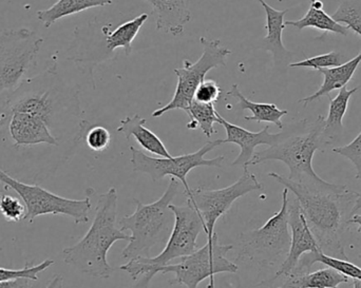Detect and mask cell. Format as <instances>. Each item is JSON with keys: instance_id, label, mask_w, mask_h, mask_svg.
I'll list each match as a JSON object with an SVG mask.
<instances>
[{"instance_id": "6da1fadb", "label": "cell", "mask_w": 361, "mask_h": 288, "mask_svg": "<svg viewBox=\"0 0 361 288\" xmlns=\"http://www.w3.org/2000/svg\"><path fill=\"white\" fill-rule=\"evenodd\" d=\"M269 177L293 192L311 228L320 251L324 255L349 260L343 247V237L353 217L357 192L345 188L341 192H319L290 181L284 175L269 173Z\"/></svg>"}, {"instance_id": "7a4b0ae2", "label": "cell", "mask_w": 361, "mask_h": 288, "mask_svg": "<svg viewBox=\"0 0 361 288\" xmlns=\"http://www.w3.org/2000/svg\"><path fill=\"white\" fill-rule=\"evenodd\" d=\"M324 118L318 115L312 125L307 120L290 126L283 139L263 151L255 152L248 166L267 161H280L290 169V181L319 192H341L345 185L329 183L318 177L313 168V158L317 150L326 146L324 139Z\"/></svg>"}, {"instance_id": "3957f363", "label": "cell", "mask_w": 361, "mask_h": 288, "mask_svg": "<svg viewBox=\"0 0 361 288\" xmlns=\"http://www.w3.org/2000/svg\"><path fill=\"white\" fill-rule=\"evenodd\" d=\"M118 201L114 187L99 196L94 219L87 234L61 253L66 264L93 278L109 279L114 275V268L108 263V251L118 241L130 240V234L121 230L116 222Z\"/></svg>"}, {"instance_id": "277c9868", "label": "cell", "mask_w": 361, "mask_h": 288, "mask_svg": "<svg viewBox=\"0 0 361 288\" xmlns=\"http://www.w3.org/2000/svg\"><path fill=\"white\" fill-rule=\"evenodd\" d=\"M180 189V182L171 177L166 192L156 202L152 204L143 203L135 199V213L125 215L118 222L121 230L131 232L128 245L123 251L125 259L135 258H152V251L157 246L169 241L175 226V215L169 205L177 196Z\"/></svg>"}, {"instance_id": "5b68a950", "label": "cell", "mask_w": 361, "mask_h": 288, "mask_svg": "<svg viewBox=\"0 0 361 288\" xmlns=\"http://www.w3.org/2000/svg\"><path fill=\"white\" fill-rule=\"evenodd\" d=\"M175 215V226L160 255L154 258L140 257L129 260L120 268L135 281L131 288H149L159 268L169 265L173 260L190 255L197 249V237L204 230L203 220L189 204L169 205Z\"/></svg>"}, {"instance_id": "8992f818", "label": "cell", "mask_w": 361, "mask_h": 288, "mask_svg": "<svg viewBox=\"0 0 361 288\" xmlns=\"http://www.w3.org/2000/svg\"><path fill=\"white\" fill-rule=\"evenodd\" d=\"M288 192V188H284L281 208L262 227L240 236L239 261L273 266L286 260L290 246Z\"/></svg>"}, {"instance_id": "52a82bcc", "label": "cell", "mask_w": 361, "mask_h": 288, "mask_svg": "<svg viewBox=\"0 0 361 288\" xmlns=\"http://www.w3.org/2000/svg\"><path fill=\"white\" fill-rule=\"evenodd\" d=\"M0 184L14 190L25 204L27 213L25 221L33 223L40 215H65L71 218L76 224L89 222L91 211L92 188L87 189L88 196L82 200H72L57 196L35 184H25L14 179L0 168Z\"/></svg>"}, {"instance_id": "ba28073f", "label": "cell", "mask_w": 361, "mask_h": 288, "mask_svg": "<svg viewBox=\"0 0 361 288\" xmlns=\"http://www.w3.org/2000/svg\"><path fill=\"white\" fill-rule=\"evenodd\" d=\"M233 245L221 244L218 234L214 232L212 243L206 242L202 249L190 255L180 258L177 264H169L159 268L158 274H175L171 285H184L186 288H197L200 283L209 278L208 288H214V275L235 274L238 265L227 259V253L233 251Z\"/></svg>"}, {"instance_id": "9c48e42d", "label": "cell", "mask_w": 361, "mask_h": 288, "mask_svg": "<svg viewBox=\"0 0 361 288\" xmlns=\"http://www.w3.org/2000/svg\"><path fill=\"white\" fill-rule=\"evenodd\" d=\"M44 39L35 31L21 27L0 34V95L16 90L36 65Z\"/></svg>"}, {"instance_id": "30bf717a", "label": "cell", "mask_w": 361, "mask_h": 288, "mask_svg": "<svg viewBox=\"0 0 361 288\" xmlns=\"http://www.w3.org/2000/svg\"><path fill=\"white\" fill-rule=\"evenodd\" d=\"M200 42L203 46L201 57L195 63L185 59L183 67L175 69V73L178 76L175 94L166 106L152 113L154 118H161L163 114L173 110H183L187 113L195 96V90L205 80L206 74L212 69L226 65V61L231 54V51L223 46L220 40L202 36Z\"/></svg>"}, {"instance_id": "8fae6325", "label": "cell", "mask_w": 361, "mask_h": 288, "mask_svg": "<svg viewBox=\"0 0 361 288\" xmlns=\"http://www.w3.org/2000/svg\"><path fill=\"white\" fill-rule=\"evenodd\" d=\"M223 145V139L207 142L203 147L193 154H184L171 158H152L141 150L130 146L133 169L135 173H145L152 177V181L158 182L165 177L177 179L184 186V192L190 189L186 181L187 175L197 167H216L221 168L224 162V156L214 158H205V156L219 146Z\"/></svg>"}, {"instance_id": "7c38bea8", "label": "cell", "mask_w": 361, "mask_h": 288, "mask_svg": "<svg viewBox=\"0 0 361 288\" xmlns=\"http://www.w3.org/2000/svg\"><path fill=\"white\" fill-rule=\"evenodd\" d=\"M262 189V184L258 181L256 175L250 173L248 168H244L242 177L228 187L214 190L201 187L193 189L190 188L184 194L187 198V204L192 206L201 215L207 243H212L216 221L231 209L233 203L250 192Z\"/></svg>"}, {"instance_id": "4fadbf2b", "label": "cell", "mask_w": 361, "mask_h": 288, "mask_svg": "<svg viewBox=\"0 0 361 288\" xmlns=\"http://www.w3.org/2000/svg\"><path fill=\"white\" fill-rule=\"evenodd\" d=\"M288 225L290 230V251L286 260L280 265L275 279L279 277H288L294 270L302 256L309 253H318L319 245L307 225V220L301 211L300 204L297 199L288 200Z\"/></svg>"}, {"instance_id": "5bb4252c", "label": "cell", "mask_w": 361, "mask_h": 288, "mask_svg": "<svg viewBox=\"0 0 361 288\" xmlns=\"http://www.w3.org/2000/svg\"><path fill=\"white\" fill-rule=\"evenodd\" d=\"M8 123V135L14 147H32L47 144L59 146V139L42 118L23 112H10L0 116V128Z\"/></svg>"}, {"instance_id": "9a60e30c", "label": "cell", "mask_w": 361, "mask_h": 288, "mask_svg": "<svg viewBox=\"0 0 361 288\" xmlns=\"http://www.w3.org/2000/svg\"><path fill=\"white\" fill-rule=\"evenodd\" d=\"M218 124L222 125L226 131V139H223V144L231 143L240 147V154L235 161L233 166H243L248 168V164L255 154V149L258 146L267 145L269 147L283 139L286 131L281 133H269V126H265L259 132H252L237 125L227 122L221 114L218 115Z\"/></svg>"}, {"instance_id": "2e32d148", "label": "cell", "mask_w": 361, "mask_h": 288, "mask_svg": "<svg viewBox=\"0 0 361 288\" xmlns=\"http://www.w3.org/2000/svg\"><path fill=\"white\" fill-rule=\"evenodd\" d=\"M258 1L264 8L265 15H267L265 29H267V34L263 38L262 48L273 54L275 65L277 67L288 65V61L294 56V53L290 52L284 46L283 42H282V33L286 27L284 17L290 10L288 8L282 11L276 10L267 2H265V0H258Z\"/></svg>"}, {"instance_id": "e0dca14e", "label": "cell", "mask_w": 361, "mask_h": 288, "mask_svg": "<svg viewBox=\"0 0 361 288\" xmlns=\"http://www.w3.org/2000/svg\"><path fill=\"white\" fill-rule=\"evenodd\" d=\"M152 6L158 31L180 35L191 19L190 0H146Z\"/></svg>"}, {"instance_id": "ac0fdd59", "label": "cell", "mask_w": 361, "mask_h": 288, "mask_svg": "<svg viewBox=\"0 0 361 288\" xmlns=\"http://www.w3.org/2000/svg\"><path fill=\"white\" fill-rule=\"evenodd\" d=\"M147 120L142 118L139 114L126 116L120 123L118 128V133L125 135L127 141H130L131 137H135L137 143L146 151L160 156V158H171V154L167 150L160 137L152 132L149 129L146 128L145 124Z\"/></svg>"}, {"instance_id": "d6986e66", "label": "cell", "mask_w": 361, "mask_h": 288, "mask_svg": "<svg viewBox=\"0 0 361 288\" xmlns=\"http://www.w3.org/2000/svg\"><path fill=\"white\" fill-rule=\"evenodd\" d=\"M360 63L361 51L357 56L354 57L351 61H345V63L338 65V67L319 70L320 73L324 74V80L322 86L314 94L299 99V103H303L305 106H307V104L317 101L324 95L328 96L332 91L341 90V89L345 88V87H347L348 82L353 77L356 70L360 67Z\"/></svg>"}, {"instance_id": "ffe728a7", "label": "cell", "mask_w": 361, "mask_h": 288, "mask_svg": "<svg viewBox=\"0 0 361 288\" xmlns=\"http://www.w3.org/2000/svg\"><path fill=\"white\" fill-rule=\"evenodd\" d=\"M360 87L354 89H348L347 87L341 89L338 94L333 99L329 96V114L328 118H324V139L326 145L335 143L345 131L343 127V118L347 113L349 107L350 99L357 92Z\"/></svg>"}, {"instance_id": "44dd1931", "label": "cell", "mask_w": 361, "mask_h": 288, "mask_svg": "<svg viewBox=\"0 0 361 288\" xmlns=\"http://www.w3.org/2000/svg\"><path fill=\"white\" fill-rule=\"evenodd\" d=\"M229 96L235 97L237 99L238 108L242 111L248 110L252 112V116H245V120L257 123H271L276 125L279 129H283V124L281 120L284 115L288 113V110H281L275 104L255 103L247 97L244 96L243 93L240 91L239 86L233 84L231 90L227 92Z\"/></svg>"}, {"instance_id": "7402d4cb", "label": "cell", "mask_w": 361, "mask_h": 288, "mask_svg": "<svg viewBox=\"0 0 361 288\" xmlns=\"http://www.w3.org/2000/svg\"><path fill=\"white\" fill-rule=\"evenodd\" d=\"M311 6L307 14L299 20H286V25L296 27L297 30L305 27H315L324 33L339 34L347 36L350 29L347 25H341L333 19L332 15H329L324 10V2L322 0H310Z\"/></svg>"}, {"instance_id": "603a6c76", "label": "cell", "mask_w": 361, "mask_h": 288, "mask_svg": "<svg viewBox=\"0 0 361 288\" xmlns=\"http://www.w3.org/2000/svg\"><path fill=\"white\" fill-rule=\"evenodd\" d=\"M114 0H57L52 6L36 12L38 20L49 29L53 23L63 17L78 14L89 8L112 4Z\"/></svg>"}, {"instance_id": "cb8c5ba5", "label": "cell", "mask_w": 361, "mask_h": 288, "mask_svg": "<svg viewBox=\"0 0 361 288\" xmlns=\"http://www.w3.org/2000/svg\"><path fill=\"white\" fill-rule=\"evenodd\" d=\"M286 278L283 288H339L343 283L350 282V278L331 268Z\"/></svg>"}, {"instance_id": "d4e9b609", "label": "cell", "mask_w": 361, "mask_h": 288, "mask_svg": "<svg viewBox=\"0 0 361 288\" xmlns=\"http://www.w3.org/2000/svg\"><path fill=\"white\" fill-rule=\"evenodd\" d=\"M318 262L328 266V268L337 270L341 274L345 275L348 278L361 281V268L360 266L351 263L349 260L338 259V258L324 255L322 251L305 253L299 260L296 268H294V270L290 275L307 274L311 270L312 266L315 263H318Z\"/></svg>"}, {"instance_id": "484cf974", "label": "cell", "mask_w": 361, "mask_h": 288, "mask_svg": "<svg viewBox=\"0 0 361 288\" xmlns=\"http://www.w3.org/2000/svg\"><path fill=\"white\" fill-rule=\"evenodd\" d=\"M148 18H149V15L143 13V14L133 18V20L127 21V23L118 25L114 31L110 32V33L103 29L108 51L114 52L116 49L122 48L126 56H129L133 53V40L137 37L140 30Z\"/></svg>"}, {"instance_id": "4316f807", "label": "cell", "mask_w": 361, "mask_h": 288, "mask_svg": "<svg viewBox=\"0 0 361 288\" xmlns=\"http://www.w3.org/2000/svg\"><path fill=\"white\" fill-rule=\"evenodd\" d=\"M187 114L190 118L187 128L191 130L200 128L207 137H212L216 133L214 124L218 123L219 112L214 108V104L199 103L192 99Z\"/></svg>"}, {"instance_id": "83f0119b", "label": "cell", "mask_w": 361, "mask_h": 288, "mask_svg": "<svg viewBox=\"0 0 361 288\" xmlns=\"http://www.w3.org/2000/svg\"><path fill=\"white\" fill-rule=\"evenodd\" d=\"M333 19L361 36V0H341Z\"/></svg>"}, {"instance_id": "f1b7e54d", "label": "cell", "mask_w": 361, "mask_h": 288, "mask_svg": "<svg viewBox=\"0 0 361 288\" xmlns=\"http://www.w3.org/2000/svg\"><path fill=\"white\" fill-rule=\"evenodd\" d=\"M54 264L51 259L44 260L37 265L25 264V268L20 270H10V268H0V281L16 280V279L25 278L27 280L38 281V274L48 270Z\"/></svg>"}, {"instance_id": "f546056e", "label": "cell", "mask_w": 361, "mask_h": 288, "mask_svg": "<svg viewBox=\"0 0 361 288\" xmlns=\"http://www.w3.org/2000/svg\"><path fill=\"white\" fill-rule=\"evenodd\" d=\"M345 57L343 54L332 51L326 54L318 55V56L311 57V58L303 59L298 63H288L290 68H310V69L319 70L328 69V68L338 67V65L345 63Z\"/></svg>"}, {"instance_id": "4dcf8cb0", "label": "cell", "mask_w": 361, "mask_h": 288, "mask_svg": "<svg viewBox=\"0 0 361 288\" xmlns=\"http://www.w3.org/2000/svg\"><path fill=\"white\" fill-rule=\"evenodd\" d=\"M0 213L6 221L11 223H18V222L25 221L27 209L19 199L4 194L0 196Z\"/></svg>"}, {"instance_id": "1f68e13d", "label": "cell", "mask_w": 361, "mask_h": 288, "mask_svg": "<svg viewBox=\"0 0 361 288\" xmlns=\"http://www.w3.org/2000/svg\"><path fill=\"white\" fill-rule=\"evenodd\" d=\"M111 134L103 126L91 127L86 133V144L89 149L95 152L105 151L109 147Z\"/></svg>"}, {"instance_id": "d6a6232c", "label": "cell", "mask_w": 361, "mask_h": 288, "mask_svg": "<svg viewBox=\"0 0 361 288\" xmlns=\"http://www.w3.org/2000/svg\"><path fill=\"white\" fill-rule=\"evenodd\" d=\"M333 152L345 156L348 160L351 161L352 164L356 168V179L361 183V131L360 134L348 145L343 147H336L333 149Z\"/></svg>"}, {"instance_id": "836d02e7", "label": "cell", "mask_w": 361, "mask_h": 288, "mask_svg": "<svg viewBox=\"0 0 361 288\" xmlns=\"http://www.w3.org/2000/svg\"><path fill=\"white\" fill-rule=\"evenodd\" d=\"M222 94V89L219 86L216 80H204L195 90L193 99L203 104H214L218 103Z\"/></svg>"}, {"instance_id": "e575fe53", "label": "cell", "mask_w": 361, "mask_h": 288, "mask_svg": "<svg viewBox=\"0 0 361 288\" xmlns=\"http://www.w3.org/2000/svg\"><path fill=\"white\" fill-rule=\"evenodd\" d=\"M27 279L20 278L16 280L0 281V288H32Z\"/></svg>"}, {"instance_id": "d590c367", "label": "cell", "mask_w": 361, "mask_h": 288, "mask_svg": "<svg viewBox=\"0 0 361 288\" xmlns=\"http://www.w3.org/2000/svg\"><path fill=\"white\" fill-rule=\"evenodd\" d=\"M61 283H63V277H61V275H57V276H55L54 278L50 281L47 288H57Z\"/></svg>"}, {"instance_id": "8d00e7d4", "label": "cell", "mask_w": 361, "mask_h": 288, "mask_svg": "<svg viewBox=\"0 0 361 288\" xmlns=\"http://www.w3.org/2000/svg\"><path fill=\"white\" fill-rule=\"evenodd\" d=\"M351 224L358 225L357 232L361 234V215H354L349 221V225Z\"/></svg>"}, {"instance_id": "74e56055", "label": "cell", "mask_w": 361, "mask_h": 288, "mask_svg": "<svg viewBox=\"0 0 361 288\" xmlns=\"http://www.w3.org/2000/svg\"><path fill=\"white\" fill-rule=\"evenodd\" d=\"M358 211H361V194H358L357 200H356L355 206L353 208V215Z\"/></svg>"}, {"instance_id": "f35d334b", "label": "cell", "mask_w": 361, "mask_h": 288, "mask_svg": "<svg viewBox=\"0 0 361 288\" xmlns=\"http://www.w3.org/2000/svg\"><path fill=\"white\" fill-rule=\"evenodd\" d=\"M6 188L8 187H6V186L2 185V184H0V196H1L2 194H4V192H6Z\"/></svg>"}, {"instance_id": "ab89813d", "label": "cell", "mask_w": 361, "mask_h": 288, "mask_svg": "<svg viewBox=\"0 0 361 288\" xmlns=\"http://www.w3.org/2000/svg\"><path fill=\"white\" fill-rule=\"evenodd\" d=\"M353 288H361V281H360V280L354 281Z\"/></svg>"}, {"instance_id": "60d3db41", "label": "cell", "mask_w": 361, "mask_h": 288, "mask_svg": "<svg viewBox=\"0 0 361 288\" xmlns=\"http://www.w3.org/2000/svg\"><path fill=\"white\" fill-rule=\"evenodd\" d=\"M281 288H283V287H281Z\"/></svg>"}]
</instances>
